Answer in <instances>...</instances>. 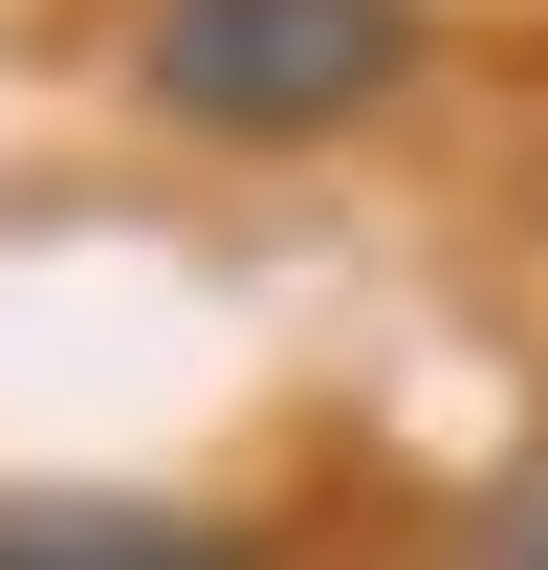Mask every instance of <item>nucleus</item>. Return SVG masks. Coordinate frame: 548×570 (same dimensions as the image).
I'll return each instance as SVG.
<instances>
[{"label":"nucleus","instance_id":"nucleus-1","mask_svg":"<svg viewBox=\"0 0 548 570\" xmlns=\"http://www.w3.org/2000/svg\"><path fill=\"white\" fill-rule=\"evenodd\" d=\"M439 67L417 0H133V110L198 154H330Z\"/></svg>","mask_w":548,"mask_h":570},{"label":"nucleus","instance_id":"nucleus-2","mask_svg":"<svg viewBox=\"0 0 548 570\" xmlns=\"http://www.w3.org/2000/svg\"><path fill=\"white\" fill-rule=\"evenodd\" d=\"M0 570H264V527L154 504V483H22L0 504Z\"/></svg>","mask_w":548,"mask_h":570},{"label":"nucleus","instance_id":"nucleus-3","mask_svg":"<svg viewBox=\"0 0 548 570\" xmlns=\"http://www.w3.org/2000/svg\"><path fill=\"white\" fill-rule=\"evenodd\" d=\"M482 570H548V439L505 461V483H482Z\"/></svg>","mask_w":548,"mask_h":570}]
</instances>
